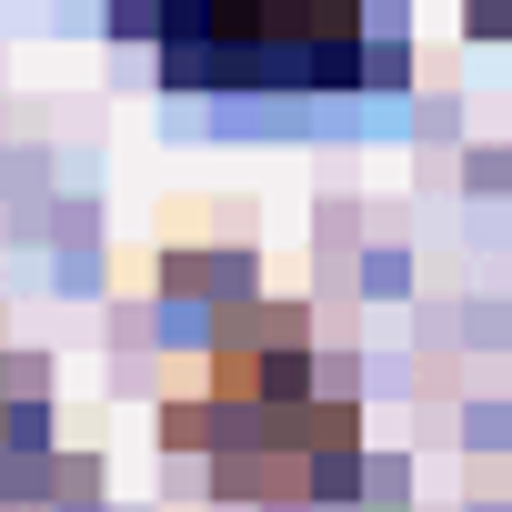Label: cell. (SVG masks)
I'll list each match as a JSON object with an SVG mask.
<instances>
[{
    "mask_svg": "<svg viewBox=\"0 0 512 512\" xmlns=\"http://www.w3.org/2000/svg\"><path fill=\"white\" fill-rule=\"evenodd\" d=\"M472 31L482 41H512V0H472Z\"/></svg>",
    "mask_w": 512,
    "mask_h": 512,
    "instance_id": "2",
    "label": "cell"
},
{
    "mask_svg": "<svg viewBox=\"0 0 512 512\" xmlns=\"http://www.w3.org/2000/svg\"><path fill=\"white\" fill-rule=\"evenodd\" d=\"M191 91H332L362 61V0H111Z\"/></svg>",
    "mask_w": 512,
    "mask_h": 512,
    "instance_id": "1",
    "label": "cell"
}]
</instances>
